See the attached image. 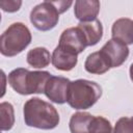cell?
I'll use <instances>...</instances> for the list:
<instances>
[{
  "mask_svg": "<svg viewBox=\"0 0 133 133\" xmlns=\"http://www.w3.org/2000/svg\"><path fill=\"white\" fill-rule=\"evenodd\" d=\"M77 26L83 32L87 47L97 45L103 37V26L101 21L98 19L89 22H79Z\"/></svg>",
  "mask_w": 133,
  "mask_h": 133,
  "instance_id": "obj_13",
  "label": "cell"
},
{
  "mask_svg": "<svg viewBox=\"0 0 133 133\" xmlns=\"http://www.w3.org/2000/svg\"><path fill=\"white\" fill-rule=\"evenodd\" d=\"M132 118H133V117H132Z\"/></svg>",
  "mask_w": 133,
  "mask_h": 133,
  "instance_id": "obj_21",
  "label": "cell"
},
{
  "mask_svg": "<svg viewBox=\"0 0 133 133\" xmlns=\"http://www.w3.org/2000/svg\"><path fill=\"white\" fill-rule=\"evenodd\" d=\"M77 55L78 54L75 53L74 51L63 46L57 45V47L54 49L52 53L51 62L55 66V69L59 71H64V72L71 71L76 66L78 62Z\"/></svg>",
  "mask_w": 133,
  "mask_h": 133,
  "instance_id": "obj_9",
  "label": "cell"
},
{
  "mask_svg": "<svg viewBox=\"0 0 133 133\" xmlns=\"http://www.w3.org/2000/svg\"><path fill=\"white\" fill-rule=\"evenodd\" d=\"M102 96V87L95 81L77 79L70 83L68 104L74 109H88Z\"/></svg>",
  "mask_w": 133,
  "mask_h": 133,
  "instance_id": "obj_3",
  "label": "cell"
},
{
  "mask_svg": "<svg viewBox=\"0 0 133 133\" xmlns=\"http://www.w3.org/2000/svg\"><path fill=\"white\" fill-rule=\"evenodd\" d=\"M51 74L47 71H29L24 68L12 70L7 81L10 87L18 94L27 96L45 92V87Z\"/></svg>",
  "mask_w": 133,
  "mask_h": 133,
  "instance_id": "obj_2",
  "label": "cell"
},
{
  "mask_svg": "<svg viewBox=\"0 0 133 133\" xmlns=\"http://www.w3.org/2000/svg\"><path fill=\"white\" fill-rule=\"evenodd\" d=\"M58 45L63 46L74 51L77 54L83 52L84 49L87 47V43L84 37V34L78 26L63 30L60 35Z\"/></svg>",
  "mask_w": 133,
  "mask_h": 133,
  "instance_id": "obj_8",
  "label": "cell"
},
{
  "mask_svg": "<svg viewBox=\"0 0 133 133\" xmlns=\"http://www.w3.org/2000/svg\"><path fill=\"white\" fill-rule=\"evenodd\" d=\"M0 118L1 131H8L15 125V111L14 107L8 102H2L0 104Z\"/></svg>",
  "mask_w": 133,
  "mask_h": 133,
  "instance_id": "obj_16",
  "label": "cell"
},
{
  "mask_svg": "<svg viewBox=\"0 0 133 133\" xmlns=\"http://www.w3.org/2000/svg\"><path fill=\"white\" fill-rule=\"evenodd\" d=\"M70 83L71 81L65 77L51 76L46 84L44 94L50 101L56 104H63L68 100Z\"/></svg>",
  "mask_w": 133,
  "mask_h": 133,
  "instance_id": "obj_6",
  "label": "cell"
},
{
  "mask_svg": "<svg viewBox=\"0 0 133 133\" xmlns=\"http://www.w3.org/2000/svg\"><path fill=\"white\" fill-rule=\"evenodd\" d=\"M22 5V1H16V0H1L0 1V7L3 11L6 12H15L20 9Z\"/></svg>",
  "mask_w": 133,
  "mask_h": 133,
  "instance_id": "obj_19",
  "label": "cell"
},
{
  "mask_svg": "<svg viewBox=\"0 0 133 133\" xmlns=\"http://www.w3.org/2000/svg\"><path fill=\"white\" fill-rule=\"evenodd\" d=\"M100 11V2L97 0H77L74 15L80 22H89L97 19Z\"/></svg>",
  "mask_w": 133,
  "mask_h": 133,
  "instance_id": "obj_10",
  "label": "cell"
},
{
  "mask_svg": "<svg viewBox=\"0 0 133 133\" xmlns=\"http://www.w3.org/2000/svg\"><path fill=\"white\" fill-rule=\"evenodd\" d=\"M90 133H114L111 124L103 116H95L91 123Z\"/></svg>",
  "mask_w": 133,
  "mask_h": 133,
  "instance_id": "obj_17",
  "label": "cell"
},
{
  "mask_svg": "<svg viewBox=\"0 0 133 133\" xmlns=\"http://www.w3.org/2000/svg\"><path fill=\"white\" fill-rule=\"evenodd\" d=\"M111 35L113 39L119 41L124 44H133V20L128 18L117 19L111 28Z\"/></svg>",
  "mask_w": 133,
  "mask_h": 133,
  "instance_id": "obj_11",
  "label": "cell"
},
{
  "mask_svg": "<svg viewBox=\"0 0 133 133\" xmlns=\"http://www.w3.org/2000/svg\"><path fill=\"white\" fill-rule=\"evenodd\" d=\"M94 117L95 116L88 112H84V111L75 112L71 116L69 123L71 133H90V128Z\"/></svg>",
  "mask_w": 133,
  "mask_h": 133,
  "instance_id": "obj_14",
  "label": "cell"
},
{
  "mask_svg": "<svg viewBox=\"0 0 133 133\" xmlns=\"http://www.w3.org/2000/svg\"><path fill=\"white\" fill-rule=\"evenodd\" d=\"M101 51L106 55L108 58L111 68H117L122 65L129 56V48L126 44L116 41V39H109L102 48Z\"/></svg>",
  "mask_w": 133,
  "mask_h": 133,
  "instance_id": "obj_7",
  "label": "cell"
},
{
  "mask_svg": "<svg viewBox=\"0 0 133 133\" xmlns=\"http://www.w3.org/2000/svg\"><path fill=\"white\" fill-rule=\"evenodd\" d=\"M72 4V1H44L30 11V22L37 30H51L57 25L59 15L68 10Z\"/></svg>",
  "mask_w": 133,
  "mask_h": 133,
  "instance_id": "obj_4",
  "label": "cell"
},
{
  "mask_svg": "<svg viewBox=\"0 0 133 133\" xmlns=\"http://www.w3.org/2000/svg\"><path fill=\"white\" fill-rule=\"evenodd\" d=\"M31 39V32L25 24L21 22L12 23L1 34L0 52L7 57L16 56L29 46Z\"/></svg>",
  "mask_w": 133,
  "mask_h": 133,
  "instance_id": "obj_5",
  "label": "cell"
},
{
  "mask_svg": "<svg viewBox=\"0 0 133 133\" xmlns=\"http://www.w3.org/2000/svg\"><path fill=\"white\" fill-rule=\"evenodd\" d=\"M130 78H131V80L133 82V62H132V64L130 66Z\"/></svg>",
  "mask_w": 133,
  "mask_h": 133,
  "instance_id": "obj_20",
  "label": "cell"
},
{
  "mask_svg": "<svg viewBox=\"0 0 133 133\" xmlns=\"http://www.w3.org/2000/svg\"><path fill=\"white\" fill-rule=\"evenodd\" d=\"M52 56L50 52L44 47H36L31 49L26 56L27 63L35 69H43L49 65Z\"/></svg>",
  "mask_w": 133,
  "mask_h": 133,
  "instance_id": "obj_15",
  "label": "cell"
},
{
  "mask_svg": "<svg viewBox=\"0 0 133 133\" xmlns=\"http://www.w3.org/2000/svg\"><path fill=\"white\" fill-rule=\"evenodd\" d=\"M84 69L86 72L95 75H102L111 69V64L106 55L100 50L90 53L84 62Z\"/></svg>",
  "mask_w": 133,
  "mask_h": 133,
  "instance_id": "obj_12",
  "label": "cell"
},
{
  "mask_svg": "<svg viewBox=\"0 0 133 133\" xmlns=\"http://www.w3.org/2000/svg\"><path fill=\"white\" fill-rule=\"evenodd\" d=\"M114 133H133V118L123 116L121 117L115 126H114Z\"/></svg>",
  "mask_w": 133,
  "mask_h": 133,
  "instance_id": "obj_18",
  "label": "cell"
},
{
  "mask_svg": "<svg viewBox=\"0 0 133 133\" xmlns=\"http://www.w3.org/2000/svg\"><path fill=\"white\" fill-rule=\"evenodd\" d=\"M24 122L28 127L42 130H52L59 124V114L50 103L32 98L25 102L23 107Z\"/></svg>",
  "mask_w": 133,
  "mask_h": 133,
  "instance_id": "obj_1",
  "label": "cell"
}]
</instances>
